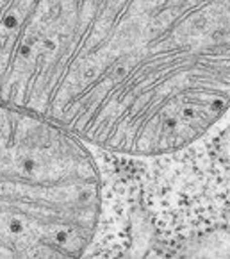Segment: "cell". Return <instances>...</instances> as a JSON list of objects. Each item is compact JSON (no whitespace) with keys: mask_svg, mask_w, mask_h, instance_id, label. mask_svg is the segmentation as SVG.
<instances>
[{"mask_svg":"<svg viewBox=\"0 0 230 259\" xmlns=\"http://www.w3.org/2000/svg\"><path fill=\"white\" fill-rule=\"evenodd\" d=\"M0 102L161 156L230 107V0H0Z\"/></svg>","mask_w":230,"mask_h":259,"instance_id":"obj_1","label":"cell"},{"mask_svg":"<svg viewBox=\"0 0 230 259\" xmlns=\"http://www.w3.org/2000/svg\"><path fill=\"white\" fill-rule=\"evenodd\" d=\"M86 141L0 102V257H81L102 213V179Z\"/></svg>","mask_w":230,"mask_h":259,"instance_id":"obj_2","label":"cell"}]
</instances>
